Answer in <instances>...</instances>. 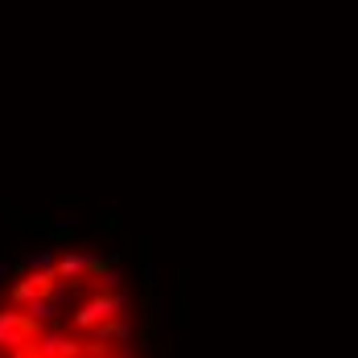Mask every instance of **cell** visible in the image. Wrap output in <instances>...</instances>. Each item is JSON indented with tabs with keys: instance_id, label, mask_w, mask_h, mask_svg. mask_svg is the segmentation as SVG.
<instances>
[{
	"instance_id": "4",
	"label": "cell",
	"mask_w": 358,
	"mask_h": 358,
	"mask_svg": "<svg viewBox=\"0 0 358 358\" xmlns=\"http://www.w3.org/2000/svg\"><path fill=\"white\" fill-rule=\"evenodd\" d=\"M83 342H74V338H58V334H45L41 342L34 346V358H83Z\"/></svg>"
},
{
	"instance_id": "5",
	"label": "cell",
	"mask_w": 358,
	"mask_h": 358,
	"mask_svg": "<svg viewBox=\"0 0 358 358\" xmlns=\"http://www.w3.org/2000/svg\"><path fill=\"white\" fill-rule=\"evenodd\" d=\"M58 301H62V292H58V288H54V292H50V296H37L34 305H25V317H29V322H50V317H54V313H58Z\"/></svg>"
},
{
	"instance_id": "6",
	"label": "cell",
	"mask_w": 358,
	"mask_h": 358,
	"mask_svg": "<svg viewBox=\"0 0 358 358\" xmlns=\"http://www.w3.org/2000/svg\"><path fill=\"white\" fill-rule=\"evenodd\" d=\"M95 358H111V355H95Z\"/></svg>"
},
{
	"instance_id": "2",
	"label": "cell",
	"mask_w": 358,
	"mask_h": 358,
	"mask_svg": "<svg viewBox=\"0 0 358 358\" xmlns=\"http://www.w3.org/2000/svg\"><path fill=\"white\" fill-rule=\"evenodd\" d=\"M108 264L103 259H91L87 251H66V255H58V264H54V280H66V285H83V280H91L95 272H103Z\"/></svg>"
},
{
	"instance_id": "1",
	"label": "cell",
	"mask_w": 358,
	"mask_h": 358,
	"mask_svg": "<svg viewBox=\"0 0 358 358\" xmlns=\"http://www.w3.org/2000/svg\"><path fill=\"white\" fill-rule=\"evenodd\" d=\"M124 309H128V296H124V292H95L91 301H83V305H78L74 325H78V329H99V325L115 322Z\"/></svg>"
},
{
	"instance_id": "3",
	"label": "cell",
	"mask_w": 358,
	"mask_h": 358,
	"mask_svg": "<svg viewBox=\"0 0 358 358\" xmlns=\"http://www.w3.org/2000/svg\"><path fill=\"white\" fill-rule=\"evenodd\" d=\"M34 329L37 325L21 313V309H0V350H21L29 338H34Z\"/></svg>"
}]
</instances>
